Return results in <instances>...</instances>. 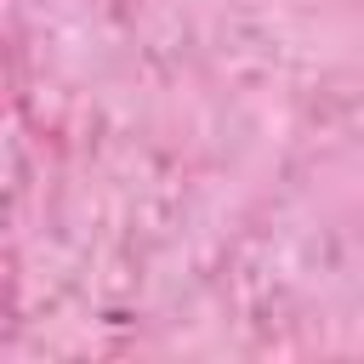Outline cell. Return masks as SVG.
Segmentation results:
<instances>
[]
</instances>
